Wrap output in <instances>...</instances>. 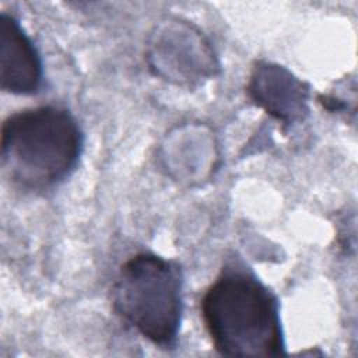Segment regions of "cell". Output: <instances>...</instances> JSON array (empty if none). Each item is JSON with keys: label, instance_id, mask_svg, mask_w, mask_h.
<instances>
[{"label": "cell", "instance_id": "1", "mask_svg": "<svg viewBox=\"0 0 358 358\" xmlns=\"http://www.w3.org/2000/svg\"><path fill=\"white\" fill-rule=\"evenodd\" d=\"M201 316L214 348L227 357L284 354L275 296L252 274L224 270L201 299Z\"/></svg>", "mask_w": 358, "mask_h": 358}, {"label": "cell", "instance_id": "4", "mask_svg": "<svg viewBox=\"0 0 358 358\" xmlns=\"http://www.w3.org/2000/svg\"><path fill=\"white\" fill-rule=\"evenodd\" d=\"M42 83V63L20 22L7 13L0 17V87L15 95H32Z\"/></svg>", "mask_w": 358, "mask_h": 358}, {"label": "cell", "instance_id": "5", "mask_svg": "<svg viewBox=\"0 0 358 358\" xmlns=\"http://www.w3.org/2000/svg\"><path fill=\"white\" fill-rule=\"evenodd\" d=\"M248 92L256 105L287 123L302 119L308 112V87L277 64L257 63L253 67Z\"/></svg>", "mask_w": 358, "mask_h": 358}, {"label": "cell", "instance_id": "3", "mask_svg": "<svg viewBox=\"0 0 358 358\" xmlns=\"http://www.w3.org/2000/svg\"><path fill=\"white\" fill-rule=\"evenodd\" d=\"M115 312L144 338L162 348L176 343L182 320V273L154 253L126 260L112 288Z\"/></svg>", "mask_w": 358, "mask_h": 358}, {"label": "cell", "instance_id": "2", "mask_svg": "<svg viewBox=\"0 0 358 358\" xmlns=\"http://www.w3.org/2000/svg\"><path fill=\"white\" fill-rule=\"evenodd\" d=\"M0 145L7 175L38 190L71 173L83 150V133L69 110L43 105L10 115L1 124Z\"/></svg>", "mask_w": 358, "mask_h": 358}]
</instances>
